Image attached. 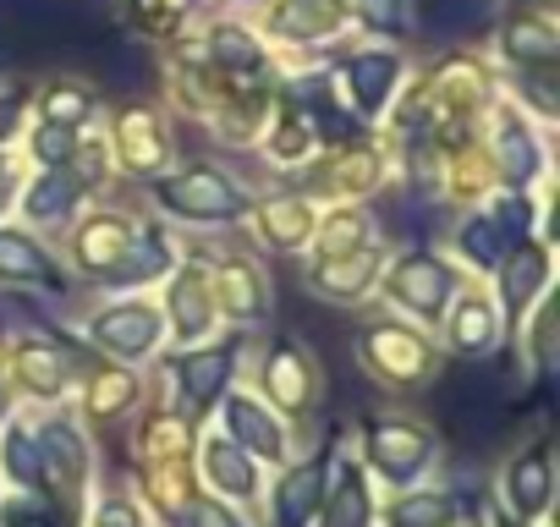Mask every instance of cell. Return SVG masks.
<instances>
[{
	"label": "cell",
	"instance_id": "1",
	"mask_svg": "<svg viewBox=\"0 0 560 527\" xmlns=\"http://www.w3.org/2000/svg\"><path fill=\"white\" fill-rule=\"evenodd\" d=\"M160 198H165V209L192 214V220H231V214H242V209H247V192H242L231 176L209 171V165H198V171H187V176L165 181V187H160Z\"/></svg>",
	"mask_w": 560,
	"mask_h": 527
},
{
	"label": "cell",
	"instance_id": "2",
	"mask_svg": "<svg viewBox=\"0 0 560 527\" xmlns=\"http://www.w3.org/2000/svg\"><path fill=\"white\" fill-rule=\"evenodd\" d=\"M160 336V314L149 303H127V308H110L94 319V341L116 358H143Z\"/></svg>",
	"mask_w": 560,
	"mask_h": 527
},
{
	"label": "cell",
	"instance_id": "3",
	"mask_svg": "<svg viewBox=\"0 0 560 527\" xmlns=\"http://www.w3.org/2000/svg\"><path fill=\"white\" fill-rule=\"evenodd\" d=\"M390 297H396L401 308H412V314L434 319V314L445 308V297H451V276H445V264H434V258H407L401 270L390 276Z\"/></svg>",
	"mask_w": 560,
	"mask_h": 527
},
{
	"label": "cell",
	"instance_id": "4",
	"mask_svg": "<svg viewBox=\"0 0 560 527\" xmlns=\"http://www.w3.org/2000/svg\"><path fill=\"white\" fill-rule=\"evenodd\" d=\"M429 450H434V440H429L423 429H412V423H380V429H374V461H380V472L396 478V483L418 478V467L429 461Z\"/></svg>",
	"mask_w": 560,
	"mask_h": 527
},
{
	"label": "cell",
	"instance_id": "5",
	"mask_svg": "<svg viewBox=\"0 0 560 527\" xmlns=\"http://www.w3.org/2000/svg\"><path fill=\"white\" fill-rule=\"evenodd\" d=\"M505 500H511L516 516H538V511L549 505V450H544V445L522 450V456L505 467Z\"/></svg>",
	"mask_w": 560,
	"mask_h": 527
},
{
	"label": "cell",
	"instance_id": "6",
	"mask_svg": "<svg viewBox=\"0 0 560 527\" xmlns=\"http://www.w3.org/2000/svg\"><path fill=\"white\" fill-rule=\"evenodd\" d=\"M319 505V467H298L275 494V527H308Z\"/></svg>",
	"mask_w": 560,
	"mask_h": 527
},
{
	"label": "cell",
	"instance_id": "7",
	"mask_svg": "<svg viewBox=\"0 0 560 527\" xmlns=\"http://www.w3.org/2000/svg\"><path fill=\"white\" fill-rule=\"evenodd\" d=\"M72 203H78V176H67V171L39 176V181L28 187V198H23L28 220H45V225L67 220V214H72Z\"/></svg>",
	"mask_w": 560,
	"mask_h": 527
},
{
	"label": "cell",
	"instance_id": "8",
	"mask_svg": "<svg viewBox=\"0 0 560 527\" xmlns=\"http://www.w3.org/2000/svg\"><path fill=\"white\" fill-rule=\"evenodd\" d=\"M396 78H401V67H396V56H385V50H369V56L352 61V89H358L363 110H380V105L390 99Z\"/></svg>",
	"mask_w": 560,
	"mask_h": 527
},
{
	"label": "cell",
	"instance_id": "9",
	"mask_svg": "<svg viewBox=\"0 0 560 527\" xmlns=\"http://www.w3.org/2000/svg\"><path fill=\"white\" fill-rule=\"evenodd\" d=\"M225 374H231V352H192V358H182V390H187V401L209 407L225 390Z\"/></svg>",
	"mask_w": 560,
	"mask_h": 527
},
{
	"label": "cell",
	"instance_id": "10",
	"mask_svg": "<svg viewBox=\"0 0 560 527\" xmlns=\"http://www.w3.org/2000/svg\"><path fill=\"white\" fill-rule=\"evenodd\" d=\"M203 472H209V483H220V489H225V494H236V500L258 489V478H253V461H247L236 445H225V440L203 450Z\"/></svg>",
	"mask_w": 560,
	"mask_h": 527
},
{
	"label": "cell",
	"instance_id": "11",
	"mask_svg": "<svg viewBox=\"0 0 560 527\" xmlns=\"http://www.w3.org/2000/svg\"><path fill=\"white\" fill-rule=\"evenodd\" d=\"M39 472H56L61 478V489H83V445H78V434L72 429H45V461H39Z\"/></svg>",
	"mask_w": 560,
	"mask_h": 527
},
{
	"label": "cell",
	"instance_id": "12",
	"mask_svg": "<svg viewBox=\"0 0 560 527\" xmlns=\"http://www.w3.org/2000/svg\"><path fill=\"white\" fill-rule=\"evenodd\" d=\"M264 385H269V396H275L280 407H303V401H308V374H303V363H298L292 347H280V352L269 358Z\"/></svg>",
	"mask_w": 560,
	"mask_h": 527
},
{
	"label": "cell",
	"instance_id": "13",
	"mask_svg": "<svg viewBox=\"0 0 560 527\" xmlns=\"http://www.w3.org/2000/svg\"><path fill=\"white\" fill-rule=\"evenodd\" d=\"M544 276H549V264H544L538 247H522L511 258V270H505V303H511V314H522L533 303V292L544 286Z\"/></svg>",
	"mask_w": 560,
	"mask_h": 527
},
{
	"label": "cell",
	"instance_id": "14",
	"mask_svg": "<svg viewBox=\"0 0 560 527\" xmlns=\"http://www.w3.org/2000/svg\"><path fill=\"white\" fill-rule=\"evenodd\" d=\"M225 418H231V429H236V440H242L247 450H258V456H280V429H275L253 401H231Z\"/></svg>",
	"mask_w": 560,
	"mask_h": 527
},
{
	"label": "cell",
	"instance_id": "15",
	"mask_svg": "<svg viewBox=\"0 0 560 527\" xmlns=\"http://www.w3.org/2000/svg\"><path fill=\"white\" fill-rule=\"evenodd\" d=\"M325 297H358L369 281H374V253H352L341 264H325V270L314 276Z\"/></svg>",
	"mask_w": 560,
	"mask_h": 527
},
{
	"label": "cell",
	"instance_id": "16",
	"mask_svg": "<svg viewBox=\"0 0 560 527\" xmlns=\"http://www.w3.org/2000/svg\"><path fill=\"white\" fill-rule=\"evenodd\" d=\"M0 276L7 281H39L45 276V253L28 236H18V231H0Z\"/></svg>",
	"mask_w": 560,
	"mask_h": 527
},
{
	"label": "cell",
	"instance_id": "17",
	"mask_svg": "<svg viewBox=\"0 0 560 527\" xmlns=\"http://www.w3.org/2000/svg\"><path fill=\"white\" fill-rule=\"evenodd\" d=\"M264 231H269V242H280V247H298V242L308 236V203H298V198L264 203Z\"/></svg>",
	"mask_w": 560,
	"mask_h": 527
},
{
	"label": "cell",
	"instance_id": "18",
	"mask_svg": "<svg viewBox=\"0 0 560 527\" xmlns=\"http://www.w3.org/2000/svg\"><path fill=\"white\" fill-rule=\"evenodd\" d=\"M203 292H209V286H203L198 270H187V276L176 281V297H171V303H176V330H182V336H198V330L209 325V314H203V308H209Z\"/></svg>",
	"mask_w": 560,
	"mask_h": 527
},
{
	"label": "cell",
	"instance_id": "19",
	"mask_svg": "<svg viewBox=\"0 0 560 527\" xmlns=\"http://www.w3.org/2000/svg\"><path fill=\"white\" fill-rule=\"evenodd\" d=\"M451 516V494H412L390 511V527H445Z\"/></svg>",
	"mask_w": 560,
	"mask_h": 527
},
{
	"label": "cell",
	"instance_id": "20",
	"mask_svg": "<svg viewBox=\"0 0 560 527\" xmlns=\"http://www.w3.org/2000/svg\"><path fill=\"white\" fill-rule=\"evenodd\" d=\"M483 17H489V0H429V23L445 28V34L478 28Z\"/></svg>",
	"mask_w": 560,
	"mask_h": 527
},
{
	"label": "cell",
	"instance_id": "21",
	"mask_svg": "<svg viewBox=\"0 0 560 527\" xmlns=\"http://www.w3.org/2000/svg\"><path fill=\"white\" fill-rule=\"evenodd\" d=\"M500 165H505V181H516V187L538 176V149L527 143V132H511V127L500 132Z\"/></svg>",
	"mask_w": 560,
	"mask_h": 527
},
{
	"label": "cell",
	"instance_id": "22",
	"mask_svg": "<svg viewBox=\"0 0 560 527\" xmlns=\"http://www.w3.org/2000/svg\"><path fill=\"white\" fill-rule=\"evenodd\" d=\"M489 336H494V314H489V303H462V314H456V352H483L489 347Z\"/></svg>",
	"mask_w": 560,
	"mask_h": 527
},
{
	"label": "cell",
	"instance_id": "23",
	"mask_svg": "<svg viewBox=\"0 0 560 527\" xmlns=\"http://www.w3.org/2000/svg\"><path fill=\"white\" fill-rule=\"evenodd\" d=\"M369 341H374V347H390V379H412V374L423 368V347H418L412 336H401V330H374Z\"/></svg>",
	"mask_w": 560,
	"mask_h": 527
},
{
	"label": "cell",
	"instance_id": "24",
	"mask_svg": "<svg viewBox=\"0 0 560 527\" xmlns=\"http://www.w3.org/2000/svg\"><path fill=\"white\" fill-rule=\"evenodd\" d=\"M363 522H369V494H363L358 472H347L336 500H330V527H363Z\"/></svg>",
	"mask_w": 560,
	"mask_h": 527
},
{
	"label": "cell",
	"instance_id": "25",
	"mask_svg": "<svg viewBox=\"0 0 560 527\" xmlns=\"http://www.w3.org/2000/svg\"><path fill=\"white\" fill-rule=\"evenodd\" d=\"M462 253L472 264H483V270H494L500 264V225L494 220H467L462 225Z\"/></svg>",
	"mask_w": 560,
	"mask_h": 527
},
{
	"label": "cell",
	"instance_id": "26",
	"mask_svg": "<svg viewBox=\"0 0 560 527\" xmlns=\"http://www.w3.org/2000/svg\"><path fill=\"white\" fill-rule=\"evenodd\" d=\"M516 61H549L555 56V34L544 28V23H533V17H522L516 28H511V45H505Z\"/></svg>",
	"mask_w": 560,
	"mask_h": 527
},
{
	"label": "cell",
	"instance_id": "27",
	"mask_svg": "<svg viewBox=\"0 0 560 527\" xmlns=\"http://www.w3.org/2000/svg\"><path fill=\"white\" fill-rule=\"evenodd\" d=\"M23 374H28V385H34V390L56 396V390H61V379H67V363H61L50 347H28V352H23Z\"/></svg>",
	"mask_w": 560,
	"mask_h": 527
},
{
	"label": "cell",
	"instance_id": "28",
	"mask_svg": "<svg viewBox=\"0 0 560 527\" xmlns=\"http://www.w3.org/2000/svg\"><path fill=\"white\" fill-rule=\"evenodd\" d=\"M78 253H83V258L94 264V270H105V264H116V253H121V220H100L94 231H83Z\"/></svg>",
	"mask_w": 560,
	"mask_h": 527
},
{
	"label": "cell",
	"instance_id": "29",
	"mask_svg": "<svg viewBox=\"0 0 560 527\" xmlns=\"http://www.w3.org/2000/svg\"><path fill=\"white\" fill-rule=\"evenodd\" d=\"M160 264H165V247L138 242L132 253H116V281H149V276H160Z\"/></svg>",
	"mask_w": 560,
	"mask_h": 527
},
{
	"label": "cell",
	"instance_id": "30",
	"mask_svg": "<svg viewBox=\"0 0 560 527\" xmlns=\"http://www.w3.org/2000/svg\"><path fill=\"white\" fill-rule=\"evenodd\" d=\"M7 467H12L18 483H34V478H39V445H34L28 429H12V440H7Z\"/></svg>",
	"mask_w": 560,
	"mask_h": 527
},
{
	"label": "cell",
	"instance_id": "31",
	"mask_svg": "<svg viewBox=\"0 0 560 527\" xmlns=\"http://www.w3.org/2000/svg\"><path fill=\"white\" fill-rule=\"evenodd\" d=\"M214 56L231 61V67H253V61H258V45H253L247 34H236V28H220V34H214Z\"/></svg>",
	"mask_w": 560,
	"mask_h": 527
},
{
	"label": "cell",
	"instance_id": "32",
	"mask_svg": "<svg viewBox=\"0 0 560 527\" xmlns=\"http://www.w3.org/2000/svg\"><path fill=\"white\" fill-rule=\"evenodd\" d=\"M34 149H39V160H45V165H61V160L78 149V132H67L61 121H50V127L34 138Z\"/></svg>",
	"mask_w": 560,
	"mask_h": 527
},
{
	"label": "cell",
	"instance_id": "33",
	"mask_svg": "<svg viewBox=\"0 0 560 527\" xmlns=\"http://www.w3.org/2000/svg\"><path fill=\"white\" fill-rule=\"evenodd\" d=\"M330 17L314 7V0H298V7H287V12H280V28H287V34H319Z\"/></svg>",
	"mask_w": 560,
	"mask_h": 527
},
{
	"label": "cell",
	"instance_id": "34",
	"mask_svg": "<svg viewBox=\"0 0 560 527\" xmlns=\"http://www.w3.org/2000/svg\"><path fill=\"white\" fill-rule=\"evenodd\" d=\"M45 110H50V121H83V116H89V94H78V89H56V94L45 99Z\"/></svg>",
	"mask_w": 560,
	"mask_h": 527
},
{
	"label": "cell",
	"instance_id": "35",
	"mask_svg": "<svg viewBox=\"0 0 560 527\" xmlns=\"http://www.w3.org/2000/svg\"><path fill=\"white\" fill-rule=\"evenodd\" d=\"M225 297L236 303V314H258V281L247 270H231L225 276Z\"/></svg>",
	"mask_w": 560,
	"mask_h": 527
},
{
	"label": "cell",
	"instance_id": "36",
	"mask_svg": "<svg viewBox=\"0 0 560 527\" xmlns=\"http://www.w3.org/2000/svg\"><path fill=\"white\" fill-rule=\"evenodd\" d=\"M127 401H132V379H127V374H121V379L110 374V379L94 385V407H100V412H116V407H127Z\"/></svg>",
	"mask_w": 560,
	"mask_h": 527
},
{
	"label": "cell",
	"instance_id": "37",
	"mask_svg": "<svg viewBox=\"0 0 560 527\" xmlns=\"http://www.w3.org/2000/svg\"><path fill=\"white\" fill-rule=\"evenodd\" d=\"M363 17L380 23V28H401L407 23V7H401V0H363Z\"/></svg>",
	"mask_w": 560,
	"mask_h": 527
},
{
	"label": "cell",
	"instance_id": "38",
	"mask_svg": "<svg viewBox=\"0 0 560 527\" xmlns=\"http://www.w3.org/2000/svg\"><path fill=\"white\" fill-rule=\"evenodd\" d=\"M358 220H363V214H341V225L330 231V253H336V247H352V242L363 236V225H358Z\"/></svg>",
	"mask_w": 560,
	"mask_h": 527
},
{
	"label": "cell",
	"instance_id": "39",
	"mask_svg": "<svg viewBox=\"0 0 560 527\" xmlns=\"http://www.w3.org/2000/svg\"><path fill=\"white\" fill-rule=\"evenodd\" d=\"M100 527H138V511L121 505V500H110V505L100 511Z\"/></svg>",
	"mask_w": 560,
	"mask_h": 527
},
{
	"label": "cell",
	"instance_id": "40",
	"mask_svg": "<svg viewBox=\"0 0 560 527\" xmlns=\"http://www.w3.org/2000/svg\"><path fill=\"white\" fill-rule=\"evenodd\" d=\"M527 99H533V105H538V110L549 116V110H555V94H549V78H533V83H527Z\"/></svg>",
	"mask_w": 560,
	"mask_h": 527
},
{
	"label": "cell",
	"instance_id": "41",
	"mask_svg": "<svg viewBox=\"0 0 560 527\" xmlns=\"http://www.w3.org/2000/svg\"><path fill=\"white\" fill-rule=\"evenodd\" d=\"M198 527H236V516H225L220 505H198V516H192Z\"/></svg>",
	"mask_w": 560,
	"mask_h": 527
},
{
	"label": "cell",
	"instance_id": "42",
	"mask_svg": "<svg viewBox=\"0 0 560 527\" xmlns=\"http://www.w3.org/2000/svg\"><path fill=\"white\" fill-rule=\"evenodd\" d=\"M12 121H18V99H0V138L12 132Z\"/></svg>",
	"mask_w": 560,
	"mask_h": 527
},
{
	"label": "cell",
	"instance_id": "43",
	"mask_svg": "<svg viewBox=\"0 0 560 527\" xmlns=\"http://www.w3.org/2000/svg\"><path fill=\"white\" fill-rule=\"evenodd\" d=\"M445 527H483L478 516H462V522H445Z\"/></svg>",
	"mask_w": 560,
	"mask_h": 527
},
{
	"label": "cell",
	"instance_id": "44",
	"mask_svg": "<svg viewBox=\"0 0 560 527\" xmlns=\"http://www.w3.org/2000/svg\"><path fill=\"white\" fill-rule=\"evenodd\" d=\"M0 412H7V396H0Z\"/></svg>",
	"mask_w": 560,
	"mask_h": 527
}]
</instances>
